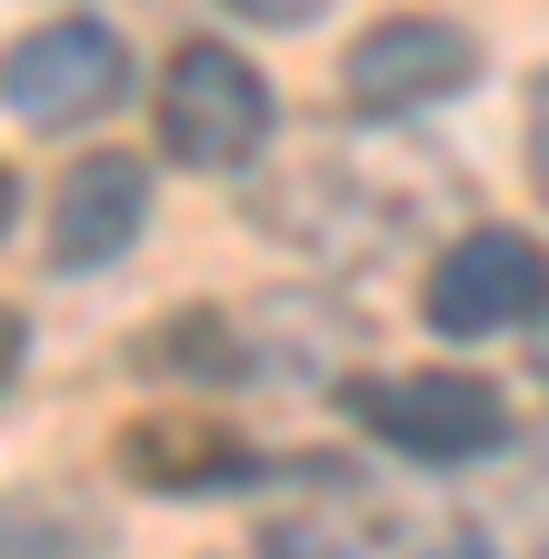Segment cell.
I'll return each instance as SVG.
<instances>
[{
  "instance_id": "6da1fadb",
  "label": "cell",
  "mask_w": 549,
  "mask_h": 559,
  "mask_svg": "<svg viewBox=\"0 0 549 559\" xmlns=\"http://www.w3.org/2000/svg\"><path fill=\"white\" fill-rule=\"evenodd\" d=\"M339 409L370 440L409 450V460H490L510 440V400L469 370H409V380H350Z\"/></svg>"
},
{
  "instance_id": "7a4b0ae2",
  "label": "cell",
  "mask_w": 549,
  "mask_h": 559,
  "mask_svg": "<svg viewBox=\"0 0 549 559\" xmlns=\"http://www.w3.org/2000/svg\"><path fill=\"white\" fill-rule=\"evenodd\" d=\"M270 140V91L260 70L220 40H180L160 70V151L190 170H240Z\"/></svg>"
},
{
  "instance_id": "3957f363",
  "label": "cell",
  "mask_w": 549,
  "mask_h": 559,
  "mask_svg": "<svg viewBox=\"0 0 549 559\" xmlns=\"http://www.w3.org/2000/svg\"><path fill=\"white\" fill-rule=\"evenodd\" d=\"M469 70H479V40L460 21H380L339 60V100L360 120H399V110H430V100L469 91Z\"/></svg>"
},
{
  "instance_id": "277c9868",
  "label": "cell",
  "mask_w": 549,
  "mask_h": 559,
  "mask_svg": "<svg viewBox=\"0 0 549 559\" xmlns=\"http://www.w3.org/2000/svg\"><path fill=\"white\" fill-rule=\"evenodd\" d=\"M130 91V50L100 21H50L11 50V120L21 130H81Z\"/></svg>"
},
{
  "instance_id": "5b68a950",
  "label": "cell",
  "mask_w": 549,
  "mask_h": 559,
  "mask_svg": "<svg viewBox=\"0 0 549 559\" xmlns=\"http://www.w3.org/2000/svg\"><path fill=\"white\" fill-rule=\"evenodd\" d=\"M539 300H549V260L529 230H469L430 270V330L440 340H490V330L529 320Z\"/></svg>"
},
{
  "instance_id": "8992f818",
  "label": "cell",
  "mask_w": 549,
  "mask_h": 559,
  "mask_svg": "<svg viewBox=\"0 0 549 559\" xmlns=\"http://www.w3.org/2000/svg\"><path fill=\"white\" fill-rule=\"evenodd\" d=\"M141 210H151L141 160H120V151L71 160V180H60V200H50V260H60V270H100V260H120L130 240H141Z\"/></svg>"
},
{
  "instance_id": "52a82bcc",
  "label": "cell",
  "mask_w": 549,
  "mask_h": 559,
  "mask_svg": "<svg viewBox=\"0 0 549 559\" xmlns=\"http://www.w3.org/2000/svg\"><path fill=\"white\" fill-rule=\"evenodd\" d=\"M120 460H130V479H151V489H230V479H250V450L220 430V419H200V409L141 419V430L120 440Z\"/></svg>"
},
{
  "instance_id": "ba28073f",
  "label": "cell",
  "mask_w": 549,
  "mask_h": 559,
  "mask_svg": "<svg viewBox=\"0 0 549 559\" xmlns=\"http://www.w3.org/2000/svg\"><path fill=\"white\" fill-rule=\"evenodd\" d=\"M220 11H240L260 31H300V21H320V0H220Z\"/></svg>"
},
{
  "instance_id": "9c48e42d",
  "label": "cell",
  "mask_w": 549,
  "mask_h": 559,
  "mask_svg": "<svg viewBox=\"0 0 549 559\" xmlns=\"http://www.w3.org/2000/svg\"><path fill=\"white\" fill-rule=\"evenodd\" d=\"M529 170H539V200H549V81L529 91Z\"/></svg>"
},
{
  "instance_id": "30bf717a",
  "label": "cell",
  "mask_w": 549,
  "mask_h": 559,
  "mask_svg": "<svg viewBox=\"0 0 549 559\" xmlns=\"http://www.w3.org/2000/svg\"><path fill=\"white\" fill-rule=\"evenodd\" d=\"M430 559H490V549H479V539H440Z\"/></svg>"
}]
</instances>
